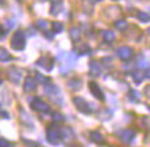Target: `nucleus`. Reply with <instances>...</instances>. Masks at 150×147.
<instances>
[{"instance_id":"obj_1","label":"nucleus","mask_w":150,"mask_h":147,"mask_svg":"<svg viewBox=\"0 0 150 147\" xmlns=\"http://www.w3.org/2000/svg\"><path fill=\"white\" fill-rule=\"evenodd\" d=\"M11 47L15 51H21L25 48V33L22 30L15 32L11 37Z\"/></svg>"},{"instance_id":"obj_2","label":"nucleus","mask_w":150,"mask_h":147,"mask_svg":"<svg viewBox=\"0 0 150 147\" xmlns=\"http://www.w3.org/2000/svg\"><path fill=\"white\" fill-rule=\"evenodd\" d=\"M62 139L61 136V131H59L57 127H50L47 129V140L51 143V144H57Z\"/></svg>"},{"instance_id":"obj_3","label":"nucleus","mask_w":150,"mask_h":147,"mask_svg":"<svg viewBox=\"0 0 150 147\" xmlns=\"http://www.w3.org/2000/svg\"><path fill=\"white\" fill-rule=\"evenodd\" d=\"M30 106H32L33 110L36 111H41V113H48L50 111V106L47 105L46 102H43L39 98H33L30 101Z\"/></svg>"},{"instance_id":"obj_4","label":"nucleus","mask_w":150,"mask_h":147,"mask_svg":"<svg viewBox=\"0 0 150 147\" xmlns=\"http://www.w3.org/2000/svg\"><path fill=\"white\" fill-rule=\"evenodd\" d=\"M73 103L76 106V109L81 111V113H86V114H90L91 113V109H90V105L86 102V99H83L80 96L73 98Z\"/></svg>"},{"instance_id":"obj_5","label":"nucleus","mask_w":150,"mask_h":147,"mask_svg":"<svg viewBox=\"0 0 150 147\" xmlns=\"http://www.w3.org/2000/svg\"><path fill=\"white\" fill-rule=\"evenodd\" d=\"M117 55L120 59H123V60H129L134 56V51H132L131 47H127V46H124V47H120L117 50Z\"/></svg>"},{"instance_id":"obj_6","label":"nucleus","mask_w":150,"mask_h":147,"mask_svg":"<svg viewBox=\"0 0 150 147\" xmlns=\"http://www.w3.org/2000/svg\"><path fill=\"white\" fill-rule=\"evenodd\" d=\"M37 66H40V68H43L44 70H47V72H50L51 69H52V65H54V59L52 58H50V56H41L40 59L36 62Z\"/></svg>"},{"instance_id":"obj_7","label":"nucleus","mask_w":150,"mask_h":147,"mask_svg":"<svg viewBox=\"0 0 150 147\" xmlns=\"http://www.w3.org/2000/svg\"><path fill=\"white\" fill-rule=\"evenodd\" d=\"M21 77H22V72L17 68H10L8 69V80L13 81L14 84H18L21 81Z\"/></svg>"},{"instance_id":"obj_8","label":"nucleus","mask_w":150,"mask_h":147,"mask_svg":"<svg viewBox=\"0 0 150 147\" xmlns=\"http://www.w3.org/2000/svg\"><path fill=\"white\" fill-rule=\"evenodd\" d=\"M90 91L92 92V95L96 98V99H99V101H103L105 99V95L103 92L100 91V88L98 87V84L95 83H90Z\"/></svg>"},{"instance_id":"obj_9","label":"nucleus","mask_w":150,"mask_h":147,"mask_svg":"<svg viewBox=\"0 0 150 147\" xmlns=\"http://www.w3.org/2000/svg\"><path fill=\"white\" fill-rule=\"evenodd\" d=\"M35 88H36L35 80H33L32 77L25 78V83H23V89H25V92H32V91H35Z\"/></svg>"},{"instance_id":"obj_10","label":"nucleus","mask_w":150,"mask_h":147,"mask_svg":"<svg viewBox=\"0 0 150 147\" xmlns=\"http://www.w3.org/2000/svg\"><path fill=\"white\" fill-rule=\"evenodd\" d=\"M134 136H135V131H132V129H125L121 133V139H123L124 143H129L134 139Z\"/></svg>"},{"instance_id":"obj_11","label":"nucleus","mask_w":150,"mask_h":147,"mask_svg":"<svg viewBox=\"0 0 150 147\" xmlns=\"http://www.w3.org/2000/svg\"><path fill=\"white\" fill-rule=\"evenodd\" d=\"M90 74L95 76V77L100 74V65L98 62H95V60H92L91 63H90Z\"/></svg>"},{"instance_id":"obj_12","label":"nucleus","mask_w":150,"mask_h":147,"mask_svg":"<svg viewBox=\"0 0 150 147\" xmlns=\"http://www.w3.org/2000/svg\"><path fill=\"white\" fill-rule=\"evenodd\" d=\"M61 136L65 140H69V139L74 138V133H73V131L70 128H65V129H61Z\"/></svg>"},{"instance_id":"obj_13","label":"nucleus","mask_w":150,"mask_h":147,"mask_svg":"<svg viewBox=\"0 0 150 147\" xmlns=\"http://www.w3.org/2000/svg\"><path fill=\"white\" fill-rule=\"evenodd\" d=\"M13 58H11V55L8 54V51L6 50V48H1L0 47V62H8V60H11Z\"/></svg>"},{"instance_id":"obj_14","label":"nucleus","mask_w":150,"mask_h":147,"mask_svg":"<svg viewBox=\"0 0 150 147\" xmlns=\"http://www.w3.org/2000/svg\"><path fill=\"white\" fill-rule=\"evenodd\" d=\"M90 136H91L92 142H95V143H103V140H105V138L102 136V133L96 132V131H94V132L90 133Z\"/></svg>"},{"instance_id":"obj_15","label":"nucleus","mask_w":150,"mask_h":147,"mask_svg":"<svg viewBox=\"0 0 150 147\" xmlns=\"http://www.w3.org/2000/svg\"><path fill=\"white\" fill-rule=\"evenodd\" d=\"M81 80H80V78H77V80H76V78H73V80H70V81H69V87L70 88H73V89H80V88H81Z\"/></svg>"},{"instance_id":"obj_16","label":"nucleus","mask_w":150,"mask_h":147,"mask_svg":"<svg viewBox=\"0 0 150 147\" xmlns=\"http://www.w3.org/2000/svg\"><path fill=\"white\" fill-rule=\"evenodd\" d=\"M80 30H79L77 28H73L72 30H70V39H72L73 41H79L80 40Z\"/></svg>"},{"instance_id":"obj_17","label":"nucleus","mask_w":150,"mask_h":147,"mask_svg":"<svg viewBox=\"0 0 150 147\" xmlns=\"http://www.w3.org/2000/svg\"><path fill=\"white\" fill-rule=\"evenodd\" d=\"M103 39H105V41H114V39H116V36H114V33L113 32H110V30H105L103 32Z\"/></svg>"},{"instance_id":"obj_18","label":"nucleus","mask_w":150,"mask_h":147,"mask_svg":"<svg viewBox=\"0 0 150 147\" xmlns=\"http://www.w3.org/2000/svg\"><path fill=\"white\" fill-rule=\"evenodd\" d=\"M138 18L141 19L142 22H149L150 21V15L147 13H143V11H139L138 13Z\"/></svg>"},{"instance_id":"obj_19","label":"nucleus","mask_w":150,"mask_h":147,"mask_svg":"<svg viewBox=\"0 0 150 147\" xmlns=\"http://www.w3.org/2000/svg\"><path fill=\"white\" fill-rule=\"evenodd\" d=\"M46 92L47 94H51V95H54V94H58L59 89L57 85H47L46 87Z\"/></svg>"},{"instance_id":"obj_20","label":"nucleus","mask_w":150,"mask_h":147,"mask_svg":"<svg viewBox=\"0 0 150 147\" xmlns=\"http://www.w3.org/2000/svg\"><path fill=\"white\" fill-rule=\"evenodd\" d=\"M116 28L117 29H120V30H124V29L127 28V22L125 21H123V19H120V21H116Z\"/></svg>"},{"instance_id":"obj_21","label":"nucleus","mask_w":150,"mask_h":147,"mask_svg":"<svg viewBox=\"0 0 150 147\" xmlns=\"http://www.w3.org/2000/svg\"><path fill=\"white\" fill-rule=\"evenodd\" d=\"M37 26H39L40 29H43V30H47L50 25H48V22H47V21H44V19H40V21H37Z\"/></svg>"},{"instance_id":"obj_22","label":"nucleus","mask_w":150,"mask_h":147,"mask_svg":"<svg viewBox=\"0 0 150 147\" xmlns=\"http://www.w3.org/2000/svg\"><path fill=\"white\" fill-rule=\"evenodd\" d=\"M52 29H54V32L59 33V32H62L64 30V25L61 22H54L52 23Z\"/></svg>"},{"instance_id":"obj_23","label":"nucleus","mask_w":150,"mask_h":147,"mask_svg":"<svg viewBox=\"0 0 150 147\" xmlns=\"http://www.w3.org/2000/svg\"><path fill=\"white\" fill-rule=\"evenodd\" d=\"M52 118H54L55 121H57V122H62V121L65 120V117H64L62 114H61V113L55 111V113H52Z\"/></svg>"},{"instance_id":"obj_24","label":"nucleus","mask_w":150,"mask_h":147,"mask_svg":"<svg viewBox=\"0 0 150 147\" xmlns=\"http://www.w3.org/2000/svg\"><path fill=\"white\" fill-rule=\"evenodd\" d=\"M62 8V4H61V3H57V4H54L52 6V10H51V14H58L59 13V10Z\"/></svg>"},{"instance_id":"obj_25","label":"nucleus","mask_w":150,"mask_h":147,"mask_svg":"<svg viewBox=\"0 0 150 147\" xmlns=\"http://www.w3.org/2000/svg\"><path fill=\"white\" fill-rule=\"evenodd\" d=\"M36 78H37V81H39V83H43V84H47V83H48V78L44 77V76H43V74H40V73L36 74Z\"/></svg>"},{"instance_id":"obj_26","label":"nucleus","mask_w":150,"mask_h":147,"mask_svg":"<svg viewBox=\"0 0 150 147\" xmlns=\"http://www.w3.org/2000/svg\"><path fill=\"white\" fill-rule=\"evenodd\" d=\"M138 68H141V69H146L147 68V60L145 58H141L139 62H138Z\"/></svg>"},{"instance_id":"obj_27","label":"nucleus","mask_w":150,"mask_h":147,"mask_svg":"<svg viewBox=\"0 0 150 147\" xmlns=\"http://www.w3.org/2000/svg\"><path fill=\"white\" fill-rule=\"evenodd\" d=\"M143 77H145V76H143V74H141V73H134V81H135L137 84L141 83L142 80H143Z\"/></svg>"},{"instance_id":"obj_28","label":"nucleus","mask_w":150,"mask_h":147,"mask_svg":"<svg viewBox=\"0 0 150 147\" xmlns=\"http://www.w3.org/2000/svg\"><path fill=\"white\" fill-rule=\"evenodd\" d=\"M79 52L81 54V55H84V54H87V52H90V48L87 46H81L80 48H79Z\"/></svg>"},{"instance_id":"obj_29","label":"nucleus","mask_w":150,"mask_h":147,"mask_svg":"<svg viewBox=\"0 0 150 147\" xmlns=\"http://www.w3.org/2000/svg\"><path fill=\"white\" fill-rule=\"evenodd\" d=\"M15 26V22H14L13 19H8L7 22H6V28L7 29H11V28H14Z\"/></svg>"},{"instance_id":"obj_30","label":"nucleus","mask_w":150,"mask_h":147,"mask_svg":"<svg viewBox=\"0 0 150 147\" xmlns=\"http://www.w3.org/2000/svg\"><path fill=\"white\" fill-rule=\"evenodd\" d=\"M0 146H3V147H8V146H13L10 142H7V140H4V139H1L0 140Z\"/></svg>"},{"instance_id":"obj_31","label":"nucleus","mask_w":150,"mask_h":147,"mask_svg":"<svg viewBox=\"0 0 150 147\" xmlns=\"http://www.w3.org/2000/svg\"><path fill=\"white\" fill-rule=\"evenodd\" d=\"M131 96H132V101H137L138 102V98H139V94L135 91H131Z\"/></svg>"},{"instance_id":"obj_32","label":"nucleus","mask_w":150,"mask_h":147,"mask_svg":"<svg viewBox=\"0 0 150 147\" xmlns=\"http://www.w3.org/2000/svg\"><path fill=\"white\" fill-rule=\"evenodd\" d=\"M25 144H29V146H30V144H32V146H37V143H32L30 140H25Z\"/></svg>"},{"instance_id":"obj_33","label":"nucleus","mask_w":150,"mask_h":147,"mask_svg":"<svg viewBox=\"0 0 150 147\" xmlns=\"http://www.w3.org/2000/svg\"><path fill=\"white\" fill-rule=\"evenodd\" d=\"M6 36V32L1 29V26H0V37H4Z\"/></svg>"},{"instance_id":"obj_34","label":"nucleus","mask_w":150,"mask_h":147,"mask_svg":"<svg viewBox=\"0 0 150 147\" xmlns=\"http://www.w3.org/2000/svg\"><path fill=\"white\" fill-rule=\"evenodd\" d=\"M145 76H146V77H147V78H150V69H147V70H146V74H145Z\"/></svg>"},{"instance_id":"obj_35","label":"nucleus","mask_w":150,"mask_h":147,"mask_svg":"<svg viewBox=\"0 0 150 147\" xmlns=\"http://www.w3.org/2000/svg\"><path fill=\"white\" fill-rule=\"evenodd\" d=\"M92 1H94V3H96V1H100V0H92Z\"/></svg>"},{"instance_id":"obj_36","label":"nucleus","mask_w":150,"mask_h":147,"mask_svg":"<svg viewBox=\"0 0 150 147\" xmlns=\"http://www.w3.org/2000/svg\"><path fill=\"white\" fill-rule=\"evenodd\" d=\"M147 33H149V34H150V28H149V29H147Z\"/></svg>"},{"instance_id":"obj_37","label":"nucleus","mask_w":150,"mask_h":147,"mask_svg":"<svg viewBox=\"0 0 150 147\" xmlns=\"http://www.w3.org/2000/svg\"><path fill=\"white\" fill-rule=\"evenodd\" d=\"M1 3H3V0H0V4H1Z\"/></svg>"},{"instance_id":"obj_38","label":"nucleus","mask_w":150,"mask_h":147,"mask_svg":"<svg viewBox=\"0 0 150 147\" xmlns=\"http://www.w3.org/2000/svg\"><path fill=\"white\" fill-rule=\"evenodd\" d=\"M0 84H1V80H0Z\"/></svg>"},{"instance_id":"obj_39","label":"nucleus","mask_w":150,"mask_h":147,"mask_svg":"<svg viewBox=\"0 0 150 147\" xmlns=\"http://www.w3.org/2000/svg\"><path fill=\"white\" fill-rule=\"evenodd\" d=\"M149 109H150V107H149Z\"/></svg>"}]
</instances>
